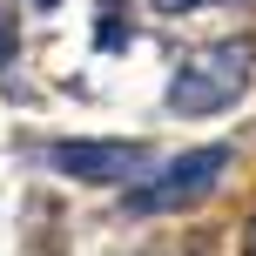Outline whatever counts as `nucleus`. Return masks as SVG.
Returning <instances> with one entry per match:
<instances>
[{"mask_svg":"<svg viewBox=\"0 0 256 256\" xmlns=\"http://www.w3.org/2000/svg\"><path fill=\"white\" fill-rule=\"evenodd\" d=\"M256 74V40H209L168 74V108L176 115H222Z\"/></svg>","mask_w":256,"mask_h":256,"instance_id":"f257e3e1","label":"nucleus"},{"mask_svg":"<svg viewBox=\"0 0 256 256\" xmlns=\"http://www.w3.org/2000/svg\"><path fill=\"white\" fill-rule=\"evenodd\" d=\"M222 168H230V148H216V142H209V148H189V155H176L148 189H128V209H135V216L189 209V202H202V196L222 182Z\"/></svg>","mask_w":256,"mask_h":256,"instance_id":"f03ea898","label":"nucleus"},{"mask_svg":"<svg viewBox=\"0 0 256 256\" xmlns=\"http://www.w3.org/2000/svg\"><path fill=\"white\" fill-rule=\"evenodd\" d=\"M48 162L68 182H128L135 168H148V142H54Z\"/></svg>","mask_w":256,"mask_h":256,"instance_id":"7ed1b4c3","label":"nucleus"},{"mask_svg":"<svg viewBox=\"0 0 256 256\" xmlns=\"http://www.w3.org/2000/svg\"><path fill=\"white\" fill-rule=\"evenodd\" d=\"M128 40V27L115 20V7H102V27H94V48H122Z\"/></svg>","mask_w":256,"mask_h":256,"instance_id":"20e7f679","label":"nucleus"},{"mask_svg":"<svg viewBox=\"0 0 256 256\" xmlns=\"http://www.w3.org/2000/svg\"><path fill=\"white\" fill-rule=\"evenodd\" d=\"M155 14H196V7H216V0H148Z\"/></svg>","mask_w":256,"mask_h":256,"instance_id":"39448f33","label":"nucleus"},{"mask_svg":"<svg viewBox=\"0 0 256 256\" xmlns=\"http://www.w3.org/2000/svg\"><path fill=\"white\" fill-rule=\"evenodd\" d=\"M243 256H256V216H250V230H243Z\"/></svg>","mask_w":256,"mask_h":256,"instance_id":"423d86ee","label":"nucleus"},{"mask_svg":"<svg viewBox=\"0 0 256 256\" xmlns=\"http://www.w3.org/2000/svg\"><path fill=\"white\" fill-rule=\"evenodd\" d=\"M40 7H54V0H40Z\"/></svg>","mask_w":256,"mask_h":256,"instance_id":"0eeeda50","label":"nucleus"}]
</instances>
